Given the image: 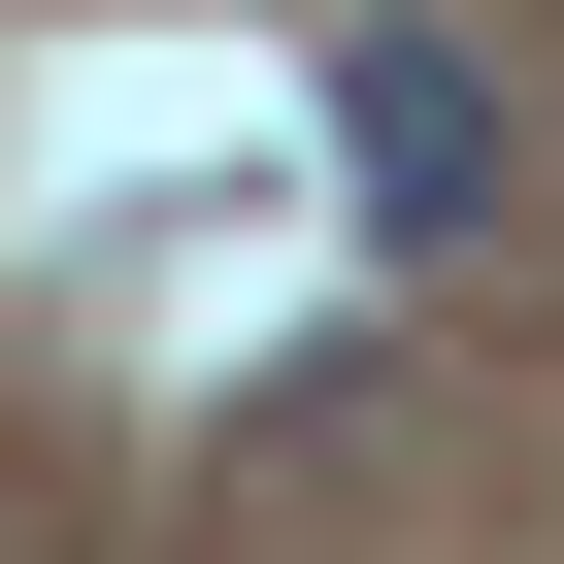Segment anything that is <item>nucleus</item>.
<instances>
[{
    "instance_id": "nucleus-1",
    "label": "nucleus",
    "mask_w": 564,
    "mask_h": 564,
    "mask_svg": "<svg viewBox=\"0 0 564 564\" xmlns=\"http://www.w3.org/2000/svg\"><path fill=\"white\" fill-rule=\"evenodd\" d=\"M366 232L432 265V232H498V100L432 67V34H366Z\"/></svg>"
}]
</instances>
